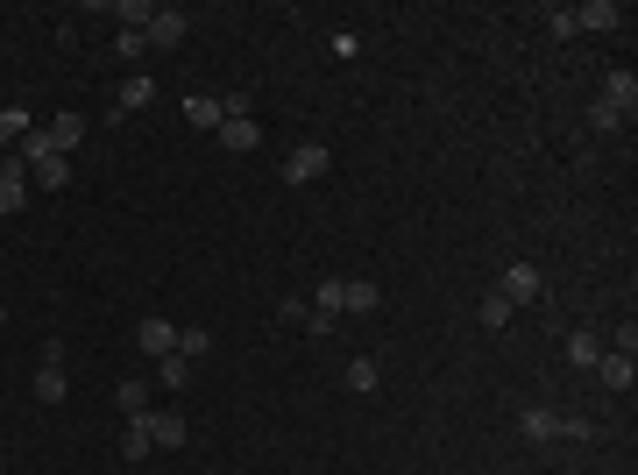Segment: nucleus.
I'll list each match as a JSON object with an SVG mask.
<instances>
[{
	"label": "nucleus",
	"mask_w": 638,
	"mask_h": 475,
	"mask_svg": "<svg viewBox=\"0 0 638 475\" xmlns=\"http://www.w3.org/2000/svg\"><path fill=\"white\" fill-rule=\"evenodd\" d=\"M142 50H149V43H142V29H114V57H128V64H135Z\"/></svg>",
	"instance_id": "a878e982"
},
{
	"label": "nucleus",
	"mask_w": 638,
	"mask_h": 475,
	"mask_svg": "<svg viewBox=\"0 0 638 475\" xmlns=\"http://www.w3.org/2000/svg\"><path fill=\"white\" fill-rule=\"evenodd\" d=\"M114 405H121L128 419H142V412H149V383H135V376H128V383H114Z\"/></svg>",
	"instance_id": "6ab92c4d"
},
{
	"label": "nucleus",
	"mask_w": 638,
	"mask_h": 475,
	"mask_svg": "<svg viewBox=\"0 0 638 475\" xmlns=\"http://www.w3.org/2000/svg\"><path fill=\"white\" fill-rule=\"evenodd\" d=\"M475 320H483L490 334H497V327H511V298H504V291H490V298H483V312H475Z\"/></svg>",
	"instance_id": "5701e85b"
},
{
	"label": "nucleus",
	"mask_w": 638,
	"mask_h": 475,
	"mask_svg": "<svg viewBox=\"0 0 638 475\" xmlns=\"http://www.w3.org/2000/svg\"><path fill=\"white\" fill-rule=\"evenodd\" d=\"M617 22H624L617 0H589V8H575V29H617Z\"/></svg>",
	"instance_id": "4468645a"
},
{
	"label": "nucleus",
	"mask_w": 638,
	"mask_h": 475,
	"mask_svg": "<svg viewBox=\"0 0 638 475\" xmlns=\"http://www.w3.org/2000/svg\"><path fill=\"white\" fill-rule=\"evenodd\" d=\"M0 468H8V454H0Z\"/></svg>",
	"instance_id": "2f4dec72"
},
{
	"label": "nucleus",
	"mask_w": 638,
	"mask_h": 475,
	"mask_svg": "<svg viewBox=\"0 0 638 475\" xmlns=\"http://www.w3.org/2000/svg\"><path fill=\"white\" fill-rule=\"evenodd\" d=\"M178 355H185V362L213 355V334H206V327H178Z\"/></svg>",
	"instance_id": "412c9836"
},
{
	"label": "nucleus",
	"mask_w": 638,
	"mask_h": 475,
	"mask_svg": "<svg viewBox=\"0 0 638 475\" xmlns=\"http://www.w3.org/2000/svg\"><path fill=\"white\" fill-rule=\"evenodd\" d=\"M185 29H192V22H185L178 8H156V15H149V29H142V43H149V50H178V43H185Z\"/></svg>",
	"instance_id": "20e7f679"
},
{
	"label": "nucleus",
	"mask_w": 638,
	"mask_h": 475,
	"mask_svg": "<svg viewBox=\"0 0 638 475\" xmlns=\"http://www.w3.org/2000/svg\"><path fill=\"white\" fill-rule=\"evenodd\" d=\"M518 433H525V440H589L596 426H589V419H568V412H553V405H532V412H518Z\"/></svg>",
	"instance_id": "f257e3e1"
},
{
	"label": "nucleus",
	"mask_w": 638,
	"mask_h": 475,
	"mask_svg": "<svg viewBox=\"0 0 638 475\" xmlns=\"http://www.w3.org/2000/svg\"><path fill=\"white\" fill-rule=\"evenodd\" d=\"M149 100H156V78H142V71H135V78H121L114 114H135V107H149Z\"/></svg>",
	"instance_id": "f8f14e48"
},
{
	"label": "nucleus",
	"mask_w": 638,
	"mask_h": 475,
	"mask_svg": "<svg viewBox=\"0 0 638 475\" xmlns=\"http://www.w3.org/2000/svg\"><path fill=\"white\" fill-rule=\"evenodd\" d=\"M29 206V164L8 156V171H0V213H22Z\"/></svg>",
	"instance_id": "0eeeda50"
},
{
	"label": "nucleus",
	"mask_w": 638,
	"mask_h": 475,
	"mask_svg": "<svg viewBox=\"0 0 638 475\" xmlns=\"http://www.w3.org/2000/svg\"><path fill=\"white\" fill-rule=\"evenodd\" d=\"M0 171H8V156H0Z\"/></svg>",
	"instance_id": "7c9ffc66"
},
{
	"label": "nucleus",
	"mask_w": 638,
	"mask_h": 475,
	"mask_svg": "<svg viewBox=\"0 0 638 475\" xmlns=\"http://www.w3.org/2000/svg\"><path fill=\"white\" fill-rule=\"evenodd\" d=\"M149 454H156V447H149V426L128 419V426H121V461H149Z\"/></svg>",
	"instance_id": "a211bd4d"
},
{
	"label": "nucleus",
	"mask_w": 638,
	"mask_h": 475,
	"mask_svg": "<svg viewBox=\"0 0 638 475\" xmlns=\"http://www.w3.org/2000/svg\"><path fill=\"white\" fill-rule=\"evenodd\" d=\"M497 291H504V298H511V305H532V298H539V291H546V277H539V270H532V263H511V270H504V277H497Z\"/></svg>",
	"instance_id": "39448f33"
},
{
	"label": "nucleus",
	"mask_w": 638,
	"mask_h": 475,
	"mask_svg": "<svg viewBox=\"0 0 638 475\" xmlns=\"http://www.w3.org/2000/svg\"><path fill=\"white\" fill-rule=\"evenodd\" d=\"M142 426H149V447H185V419L178 412H142Z\"/></svg>",
	"instance_id": "9d476101"
},
{
	"label": "nucleus",
	"mask_w": 638,
	"mask_h": 475,
	"mask_svg": "<svg viewBox=\"0 0 638 475\" xmlns=\"http://www.w3.org/2000/svg\"><path fill=\"white\" fill-rule=\"evenodd\" d=\"M0 327H8V305H0Z\"/></svg>",
	"instance_id": "c756f323"
},
{
	"label": "nucleus",
	"mask_w": 638,
	"mask_h": 475,
	"mask_svg": "<svg viewBox=\"0 0 638 475\" xmlns=\"http://www.w3.org/2000/svg\"><path fill=\"white\" fill-rule=\"evenodd\" d=\"M568 362H575V369H596V362H603V341H596V334H575V341H568Z\"/></svg>",
	"instance_id": "4be33fe9"
},
{
	"label": "nucleus",
	"mask_w": 638,
	"mask_h": 475,
	"mask_svg": "<svg viewBox=\"0 0 638 475\" xmlns=\"http://www.w3.org/2000/svg\"><path fill=\"white\" fill-rule=\"evenodd\" d=\"M0 135H29V107H0Z\"/></svg>",
	"instance_id": "cd10ccee"
},
{
	"label": "nucleus",
	"mask_w": 638,
	"mask_h": 475,
	"mask_svg": "<svg viewBox=\"0 0 638 475\" xmlns=\"http://www.w3.org/2000/svg\"><path fill=\"white\" fill-rule=\"evenodd\" d=\"M383 383V369H376V355H355L348 362V390H355V398H369V390Z\"/></svg>",
	"instance_id": "f3484780"
},
{
	"label": "nucleus",
	"mask_w": 638,
	"mask_h": 475,
	"mask_svg": "<svg viewBox=\"0 0 638 475\" xmlns=\"http://www.w3.org/2000/svg\"><path fill=\"white\" fill-rule=\"evenodd\" d=\"M589 128H596V135H610V128H624V114H617L610 100H596V107H589Z\"/></svg>",
	"instance_id": "bb28decb"
},
{
	"label": "nucleus",
	"mask_w": 638,
	"mask_h": 475,
	"mask_svg": "<svg viewBox=\"0 0 638 475\" xmlns=\"http://www.w3.org/2000/svg\"><path fill=\"white\" fill-rule=\"evenodd\" d=\"M135 348H142L149 362H164V355H178V327H171V320H142V327H135Z\"/></svg>",
	"instance_id": "423d86ee"
},
{
	"label": "nucleus",
	"mask_w": 638,
	"mask_h": 475,
	"mask_svg": "<svg viewBox=\"0 0 638 475\" xmlns=\"http://www.w3.org/2000/svg\"><path fill=\"white\" fill-rule=\"evenodd\" d=\"M156 376H164V390H185V383H192V362H185V355H164V362H156Z\"/></svg>",
	"instance_id": "393cba45"
},
{
	"label": "nucleus",
	"mask_w": 638,
	"mask_h": 475,
	"mask_svg": "<svg viewBox=\"0 0 638 475\" xmlns=\"http://www.w3.org/2000/svg\"><path fill=\"white\" fill-rule=\"evenodd\" d=\"M43 135H50L57 156H71L78 142H86V114H57V121H43Z\"/></svg>",
	"instance_id": "1a4fd4ad"
},
{
	"label": "nucleus",
	"mask_w": 638,
	"mask_h": 475,
	"mask_svg": "<svg viewBox=\"0 0 638 475\" xmlns=\"http://www.w3.org/2000/svg\"><path fill=\"white\" fill-rule=\"evenodd\" d=\"M64 390H71V376H64V348L50 341V348H43V369H36V398H43V405H64Z\"/></svg>",
	"instance_id": "7ed1b4c3"
},
{
	"label": "nucleus",
	"mask_w": 638,
	"mask_h": 475,
	"mask_svg": "<svg viewBox=\"0 0 638 475\" xmlns=\"http://www.w3.org/2000/svg\"><path fill=\"white\" fill-rule=\"evenodd\" d=\"M220 142H227L234 156H249V149L263 142V128H256V121H220Z\"/></svg>",
	"instance_id": "dca6fc26"
},
{
	"label": "nucleus",
	"mask_w": 638,
	"mask_h": 475,
	"mask_svg": "<svg viewBox=\"0 0 638 475\" xmlns=\"http://www.w3.org/2000/svg\"><path fill=\"white\" fill-rule=\"evenodd\" d=\"M603 100H610V107L631 121V107H638V78H631L624 64H617V71H603Z\"/></svg>",
	"instance_id": "6e6552de"
},
{
	"label": "nucleus",
	"mask_w": 638,
	"mask_h": 475,
	"mask_svg": "<svg viewBox=\"0 0 638 475\" xmlns=\"http://www.w3.org/2000/svg\"><path fill=\"white\" fill-rule=\"evenodd\" d=\"M596 376H603V390H617V398H624V390H631V376H638V369H631V355L617 348L610 362H596Z\"/></svg>",
	"instance_id": "2eb2a0df"
},
{
	"label": "nucleus",
	"mask_w": 638,
	"mask_h": 475,
	"mask_svg": "<svg viewBox=\"0 0 638 475\" xmlns=\"http://www.w3.org/2000/svg\"><path fill=\"white\" fill-rule=\"evenodd\" d=\"M327 142H298L291 156H284V185H312V178H327Z\"/></svg>",
	"instance_id": "f03ea898"
},
{
	"label": "nucleus",
	"mask_w": 638,
	"mask_h": 475,
	"mask_svg": "<svg viewBox=\"0 0 638 475\" xmlns=\"http://www.w3.org/2000/svg\"><path fill=\"white\" fill-rule=\"evenodd\" d=\"M29 185L36 192H64L71 185V156H43V164H29Z\"/></svg>",
	"instance_id": "9b49d317"
},
{
	"label": "nucleus",
	"mask_w": 638,
	"mask_h": 475,
	"mask_svg": "<svg viewBox=\"0 0 638 475\" xmlns=\"http://www.w3.org/2000/svg\"><path fill=\"white\" fill-rule=\"evenodd\" d=\"M185 121H192V128H220V100L192 93V100H185Z\"/></svg>",
	"instance_id": "aec40b11"
},
{
	"label": "nucleus",
	"mask_w": 638,
	"mask_h": 475,
	"mask_svg": "<svg viewBox=\"0 0 638 475\" xmlns=\"http://www.w3.org/2000/svg\"><path fill=\"white\" fill-rule=\"evenodd\" d=\"M376 305H383V291H376L369 277H348V284H341V312H376Z\"/></svg>",
	"instance_id": "ddd939ff"
},
{
	"label": "nucleus",
	"mask_w": 638,
	"mask_h": 475,
	"mask_svg": "<svg viewBox=\"0 0 638 475\" xmlns=\"http://www.w3.org/2000/svg\"><path fill=\"white\" fill-rule=\"evenodd\" d=\"M319 312H341V277H327V284H319V298H312Z\"/></svg>",
	"instance_id": "c85d7f7f"
},
{
	"label": "nucleus",
	"mask_w": 638,
	"mask_h": 475,
	"mask_svg": "<svg viewBox=\"0 0 638 475\" xmlns=\"http://www.w3.org/2000/svg\"><path fill=\"white\" fill-rule=\"evenodd\" d=\"M149 15H156L149 0H114V22H121V29H149Z\"/></svg>",
	"instance_id": "b1692460"
}]
</instances>
